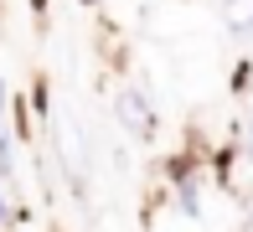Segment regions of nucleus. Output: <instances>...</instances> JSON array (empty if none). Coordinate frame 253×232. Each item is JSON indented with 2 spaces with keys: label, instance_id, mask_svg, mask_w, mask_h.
Wrapping results in <instances>:
<instances>
[{
  "label": "nucleus",
  "instance_id": "nucleus-1",
  "mask_svg": "<svg viewBox=\"0 0 253 232\" xmlns=\"http://www.w3.org/2000/svg\"><path fill=\"white\" fill-rule=\"evenodd\" d=\"M119 119H124V129H134V134H150L155 129V114H150V103H145L140 93H124V98H119Z\"/></svg>",
  "mask_w": 253,
  "mask_h": 232
},
{
  "label": "nucleus",
  "instance_id": "nucleus-2",
  "mask_svg": "<svg viewBox=\"0 0 253 232\" xmlns=\"http://www.w3.org/2000/svg\"><path fill=\"white\" fill-rule=\"evenodd\" d=\"M0 222H5V196H0Z\"/></svg>",
  "mask_w": 253,
  "mask_h": 232
},
{
  "label": "nucleus",
  "instance_id": "nucleus-3",
  "mask_svg": "<svg viewBox=\"0 0 253 232\" xmlns=\"http://www.w3.org/2000/svg\"><path fill=\"white\" fill-rule=\"evenodd\" d=\"M37 5H47V0H37Z\"/></svg>",
  "mask_w": 253,
  "mask_h": 232
}]
</instances>
